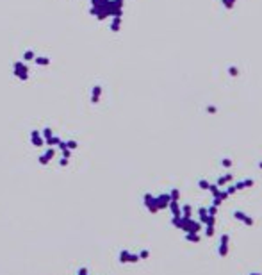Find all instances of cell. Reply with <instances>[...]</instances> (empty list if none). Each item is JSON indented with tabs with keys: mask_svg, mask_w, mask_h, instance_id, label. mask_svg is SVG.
<instances>
[{
	"mask_svg": "<svg viewBox=\"0 0 262 275\" xmlns=\"http://www.w3.org/2000/svg\"><path fill=\"white\" fill-rule=\"evenodd\" d=\"M228 241H230L228 234H223V236H221V239H219V250H218V254L221 255V257H225V255L228 254Z\"/></svg>",
	"mask_w": 262,
	"mask_h": 275,
	"instance_id": "cell-1",
	"label": "cell"
},
{
	"mask_svg": "<svg viewBox=\"0 0 262 275\" xmlns=\"http://www.w3.org/2000/svg\"><path fill=\"white\" fill-rule=\"evenodd\" d=\"M234 216L237 218V220H241L243 223H246V225H253V220H251L248 215H244V213H241V211H235Z\"/></svg>",
	"mask_w": 262,
	"mask_h": 275,
	"instance_id": "cell-2",
	"label": "cell"
},
{
	"mask_svg": "<svg viewBox=\"0 0 262 275\" xmlns=\"http://www.w3.org/2000/svg\"><path fill=\"white\" fill-rule=\"evenodd\" d=\"M186 239L187 241H193V243H198L200 241V236H196V232H189V234L186 236Z\"/></svg>",
	"mask_w": 262,
	"mask_h": 275,
	"instance_id": "cell-3",
	"label": "cell"
},
{
	"mask_svg": "<svg viewBox=\"0 0 262 275\" xmlns=\"http://www.w3.org/2000/svg\"><path fill=\"white\" fill-rule=\"evenodd\" d=\"M228 181H232V175H225V177H221V179H219V184H227Z\"/></svg>",
	"mask_w": 262,
	"mask_h": 275,
	"instance_id": "cell-4",
	"label": "cell"
},
{
	"mask_svg": "<svg viewBox=\"0 0 262 275\" xmlns=\"http://www.w3.org/2000/svg\"><path fill=\"white\" fill-rule=\"evenodd\" d=\"M205 234H207V236H212V234H214V225H207V229H205Z\"/></svg>",
	"mask_w": 262,
	"mask_h": 275,
	"instance_id": "cell-5",
	"label": "cell"
},
{
	"mask_svg": "<svg viewBox=\"0 0 262 275\" xmlns=\"http://www.w3.org/2000/svg\"><path fill=\"white\" fill-rule=\"evenodd\" d=\"M171 211H173L175 215H178V213H180V209H178V204H177V202H173V205H171Z\"/></svg>",
	"mask_w": 262,
	"mask_h": 275,
	"instance_id": "cell-6",
	"label": "cell"
},
{
	"mask_svg": "<svg viewBox=\"0 0 262 275\" xmlns=\"http://www.w3.org/2000/svg\"><path fill=\"white\" fill-rule=\"evenodd\" d=\"M200 188H202V189H209V182L207 181H200Z\"/></svg>",
	"mask_w": 262,
	"mask_h": 275,
	"instance_id": "cell-7",
	"label": "cell"
},
{
	"mask_svg": "<svg viewBox=\"0 0 262 275\" xmlns=\"http://www.w3.org/2000/svg\"><path fill=\"white\" fill-rule=\"evenodd\" d=\"M184 213H186V216L189 218V215H191V207H189V205H186V207H184Z\"/></svg>",
	"mask_w": 262,
	"mask_h": 275,
	"instance_id": "cell-8",
	"label": "cell"
},
{
	"mask_svg": "<svg viewBox=\"0 0 262 275\" xmlns=\"http://www.w3.org/2000/svg\"><path fill=\"white\" fill-rule=\"evenodd\" d=\"M221 163H223L225 166H230V165H232V163H230V159H223V161H221Z\"/></svg>",
	"mask_w": 262,
	"mask_h": 275,
	"instance_id": "cell-9",
	"label": "cell"
},
{
	"mask_svg": "<svg viewBox=\"0 0 262 275\" xmlns=\"http://www.w3.org/2000/svg\"><path fill=\"white\" fill-rule=\"evenodd\" d=\"M209 213H210V215H216V205H214V207H210V209H209Z\"/></svg>",
	"mask_w": 262,
	"mask_h": 275,
	"instance_id": "cell-10",
	"label": "cell"
},
{
	"mask_svg": "<svg viewBox=\"0 0 262 275\" xmlns=\"http://www.w3.org/2000/svg\"><path fill=\"white\" fill-rule=\"evenodd\" d=\"M250 275H260V273H257V272H251V273Z\"/></svg>",
	"mask_w": 262,
	"mask_h": 275,
	"instance_id": "cell-11",
	"label": "cell"
},
{
	"mask_svg": "<svg viewBox=\"0 0 262 275\" xmlns=\"http://www.w3.org/2000/svg\"><path fill=\"white\" fill-rule=\"evenodd\" d=\"M260 168H262V163H260Z\"/></svg>",
	"mask_w": 262,
	"mask_h": 275,
	"instance_id": "cell-12",
	"label": "cell"
}]
</instances>
